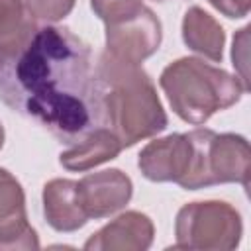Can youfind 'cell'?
I'll list each match as a JSON object with an SVG mask.
<instances>
[{
  "mask_svg": "<svg viewBox=\"0 0 251 251\" xmlns=\"http://www.w3.org/2000/svg\"><path fill=\"white\" fill-rule=\"evenodd\" d=\"M0 100L61 143H76L100 127L90 45L69 27H37L20 51L0 57Z\"/></svg>",
  "mask_w": 251,
  "mask_h": 251,
  "instance_id": "1",
  "label": "cell"
},
{
  "mask_svg": "<svg viewBox=\"0 0 251 251\" xmlns=\"http://www.w3.org/2000/svg\"><path fill=\"white\" fill-rule=\"evenodd\" d=\"M94 80L98 126L108 127L122 147L155 137L167 127L169 118L155 82L141 65L122 63L102 53L94 65Z\"/></svg>",
  "mask_w": 251,
  "mask_h": 251,
  "instance_id": "2",
  "label": "cell"
},
{
  "mask_svg": "<svg viewBox=\"0 0 251 251\" xmlns=\"http://www.w3.org/2000/svg\"><path fill=\"white\" fill-rule=\"evenodd\" d=\"M159 84L173 112L192 126L206 124L216 112L237 104L247 92L239 76L198 57H180L169 63L159 76Z\"/></svg>",
  "mask_w": 251,
  "mask_h": 251,
  "instance_id": "3",
  "label": "cell"
},
{
  "mask_svg": "<svg viewBox=\"0 0 251 251\" xmlns=\"http://www.w3.org/2000/svg\"><path fill=\"white\" fill-rule=\"evenodd\" d=\"M192 163L186 176L178 182L184 190H200L214 184L239 182L249 186L251 149L239 133H216L208 127L190 129Z\"/></svg>",
  "mask_w": 251,
  "mask_h": 251,
  "instance_id": "4",
  "label": "cell"
},
{
  "mask_svg": "<svg viewBox=\"0 0 251 251\" xmlns=\"http://www.w3.org/2000/svg\"><path fill=\"white\" fill-rule=\"evenodd\" d=\"M243 222L239 212L224 200L184 204L175 218V249L231 251L239 245Z\"/></svg>",
  "mask_w": 251,
  "mask_h": 251,
  "instance_id": "5",
  "label": "cell"
},
{
  "mask_svg": "<svg viewBox=\"0 0 251 251\" xmlns=\"http://www.w3.org/2000/svg\"><path fill=\"white\" fill-rule=\"evenodd\" d=\"M163 41V25L155 12L143 6L135 16L106 24V49L112 59L141 65L147 57H151Z\"/></svg>",
  "mask_w": 251,
  "mask_h": 251,
  "instance_id": "6",
  "label": "cell"
},
{
  "mask_svg": "<svg viewBox=\"0 0 251 251\" xmlns=\"http://www.w3.org/2000/svg\"><path fill=\"white\" fill-rule=\"evenodd\" d=\"M192 135L171 133L149 141L137 159L141 175L151 182H180L192 163Z\"/></svg>",
  "mask_w": 251,
  "mask_h": 251,
  "instance_id": "7",
  "label": "cell"
},
{
  "mask_svg": "<svg viewBox=\"0 0 251 251\" xmlns=\"http://www.w3.org/2000/svg\"><path fill=\"white\" fill-rule=\"evenodd\" d=\"M4 249H39V239L27 222L20 180L0 167V251Z\"/></svg>",
  "mask_w": 251,
  "mask_h": 251,
  "instance_id": "8",
  "label": "cell"
},
{
  "mask_svg": "<svg viewBox=\"0 0 251 251\" xmlns=\"http://www.w3.org/2000/svg\"><path fill=\"white\" fill-rule=\"evenodd\" d=\"M131 194L133 182L120 169H104L78 180V196L88 220H102L120 212L131 200Z\"/></svg>",
  "mask_w": 251,
  "mask_h": 251,
  "instance_id": "9",
  "label": "cell"
},
{
  "mask_svg": "<svg viewBox=\"0 0 251 251\" xmlns=\"http://www.w3.org/2000/svg\"><path fill=\"white\" fill-rule=\"evenodd\" d=\"M155 237L151 218L137 210H127L102 226L84 241L86 251H145Z\"/></svg>",
  "mask_w": 251,
  "mask_h": 251,
  "instance_id": "10",
  "label": "cell"
},
{
  "mask_svg": "<svg viewBox=\"0 0 251 251\" xmlns=\"http://www.w3.org/2000/svg\"><path fill=\"white\" fill-rule=\"evenodd\" d=\"M43 216L55 231L71 233L80 229L88 216L80 204L78 180L71 178H53L43 186Z\"/></svg>",
  "mask_w": 251,
  "mask_h": 251,
  "instance_id": "11",
  "label": "cell"
},
{
  "mask_svg": "<svg viewBox=\"0 0 251 251\" xmlns=\"http://www.w3.org/2000/svg\"><path fill=\"white\" fill-rule=\"evenodd\" d=\"M122 149L120 139L108 127H96L63 151L59 155V163L71 173H84L116 159Z\"/></svg>",
  "mask_w": 251,
  "mask_h": 251,
  "instance_id": "12",
  "label": "cell"
},
{
  "mask_svg": "<svg viewBox=\"0 0 251 251\" xmlns=\"http://www.w3.org/2000/svg\"><path fill=\"white\" fill-rule=\"evenodd\" d=\"M180 31H182V41L188 49L214 63H222L226 31L212 14H208L200 6L188 8L182 16Z\"/></svg>",
  "mask_w": 251,
  "mask_h": 251,
  "instance_id": "13",
  "label": "cell"
},
{
  "mask_svg": "<svg viewBox=\"0 0 251 251\" xmlns=\"http://www.w3.org/2000/svg\"><path fill=\"white\" fill-rule=\"evenodd\" d=\"M37 31L24 0H0V57L20 51Z\"/></svg>",
  "mask_w": 251,
  "mask_h": 251,
  "instance_id": "14",
  "label": "cell"
},
{
  "mask_svg": "<svg viewBox=\"0 0 251 251\" xmlns=\"http://www.w3.org/2000/svg\"><path fill=\"white\" fill-rule=\"evenodd\" d=\"M90 8L104 24H116L135 16L143 8V0H90Z\"/></svg>",
  "mask_w": 251,
  "mask_h": 251,
  "instance_id": "15",
  "label": "cell"
},
{
  "mask_svg": "<svg viewBox=\"0 0 251 251\" xmlns=\"http://www.w3.org/2000/svg\"><path fill=\"white\" fill-rule=\"evenodd\" d=\"M76 0H24L27 12L35 22H47L55 24L63 18H67Z\"/></svg>",
  "mask_w": 251,
  "mask_h": 251,
  "instance_id": "16",
  "label": "cell"
},
{
  "mask_svg": "<svg viewBox=\"0 0 251 251\" xmlns=\"http://www.w3.org/2000/svg\"><path fill=\"white\" fill-rule=\"evenodd\" d=\"M247 37H249V25H245L237 31V35L233 37V47H231V61H233V67L239 71V80L243 82L245 90H249V80H247Z\"/></svg>",
  "mask_w": 251,
  "mask_h": 251,
  "instance_id": "17",
  "label": "cell"
},
{
  "mask_svg": "<svg viewBox=\"0 0 251 251\" xmlns=\"http://www.w3.org/2000/svg\"><path fill=\"white\" fill-rule=\"evenodd\" d=\"M208 2L229 20L245 18L251 8V0H208Z\"/></svg>",
  "mask_w": 251,
  "mask_h": 251,
  "instance_id": "18",
  "label": "cell"
},
{
  "mask_svg": "<svg viewBox=\"0 0 251 251\" xmlns=\"http://www.w3.org/2000/svg\"><path fill=\"white\" fill-rule=\"evenodd\" d=\"M4 137H6V133H4V126L0 124V149H2V145H4Z\"/></svg>",
  "mask_w": 251,
  "mask_h": 251,
  "instance_id": "19",
  "label": "cell"
},
{
  "mask_svg": "<svg viewBox=\"0 0 251 251\" xmlns=\"http://www.w3.org/2000/svg\"><path fill=\"white\" fill-rule=\"evenodd\" d=\"M159 2H161V0H159Z\"/></svg>",
  "mask_w": 251,
  "mask_h": 251,
  "instance_id": "20",
  "label": "cell"
}]
</instances>
